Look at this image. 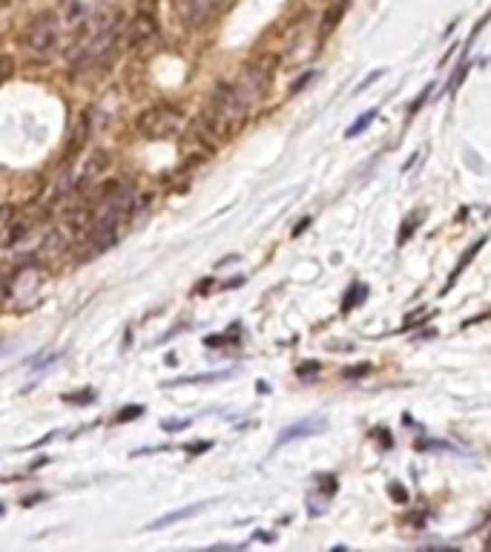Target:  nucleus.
Instances as JSON below:
<instances>
[{
  "label": "nucleus",
  "instance_id": "obj_1",
  "mask_svg": "<svg viewBox=\"0 0 491 552\" xmlns=\"http://www.w3.org/2000/svg\"><path fill=\"white\" fill-rule=\"evenodd\" d=\"M248 112H250V107L241 101L233 81H222V84H216L210 92L204 121L210 124V129H216V133H231L236 124L244 121Z\"/></svg>",
  "mask_w": 491,
  "mask_h": 552
},
{
  "label": "nucleus",
  "instance_id": "obj_2",
  "mask_svg": "<svg viewBox=\"0 0 491 552\" xmlns=\"http://www.w3.org/2000/svg\"><path fill=\"white\" fill-rule=\"evenodd\" d=\"M61 35H63V26H61L58 12H41L26 24L21 43L26 46L29 55L52 58L58 52V46H61Z\"/></svg>",
  "mask_w": 491,
  "mask_h": 552
},
{
  "label": "nucleus",
  "instance_id": "obj_3",
  "mask_svg": "<svg viewBox=\"0 0 491 552\" xmlns=\"http://www.w3.org/2000/svg\"><path fill=\"white\" fill-rule=\"evenodd\" d=\"M276 67H279V58H276V55H259L256 61H250L248 67L241 70V75L233 81V84H236V90H239L244 104L253 107L261 99V95L268 92Z\"/></svg>",
  "mask_w": 491,
  "mask_h": 552
},
{
  "label": "nucleus",
  "instance_id": "obj_4",
  "mask_svg": "<svg viewBox=\"0 0 491 552\" xmlns=\"http://www.w3.org/2000/svg\"><path fill=\"white\" fill-rule=\"evenodd\" d=\"M136 127L144 138H153V141L170 138L173 133H178V127H182V112L167 104H158V107L144 109Z\"/></svg>",
  "mask_w": 491,
  "mask_h": 552
},
{
  "label": "nucleus",
  "instance_id": "obj_5",
  "mask_svg": "<svg viewBox=\"0 0 491 552\" xmlns=\"http://www.w3.org/2000/svg\"><path fill=\"white\" fill-rule=\"evenodd\" d=\"M156 35H158V24H156V18H153L150 12H138L136 18L124 26L121 41L129 46V50H144V46L150 43Z\"/></svg>",
  "mask_w": 491,
  "mask_h": 552
},
{
  "label": "nucleus",
  "instance_id": "obj_6",
  "mask_svg": "<svg viewBox=\"0 0 491 552\" xmlns=\"http://www.w3.org/2000/svg\"><path fill=\"white\" fill-rule=\"evenodd\" d=\"M219 6H222V0H175L178 18H182L190 29L204 26L212 14L219 12Z\"/></svg>",
  "mask_w": 491,
  "mask_h": 552
},
{
  "label": "nucleus",
  "instance_id": "obj_7",
  "mask_svg": "<svg viewBox=\"0 0 491 552\" xmlns=\"http://www.w3.org/2000/svg\"><path fill=\"white\" fill-rule=\"evenodd\" d=\"M348 6H351V0H331V6L325 9V18H322V38H327L331 35V32L339 26V21H342V14L348 12Z\"/></svg>",
  "mask_w": 491,
  "mask_h": 552
},
{
  "label": "nucleus",
  "instance_id": "obj_8",
  "mask_svg": "<svg viewBox=\"0 0 491 552\" xmlns=\"http://www.w3.org/2000/svg\"><path fill=\"white\" fill-rule=\"evenodd\" d=\"M204 509H207V503H193V507H187V509H178V512H170V515L158 518V521L150 524L146 529H167V527H173V524H178V521H187V518H195V515L204 512Z\"/></svg>",
  "mask_w": 491,
  "mask_h": 552
},
{
  "label": "nucleus",
  "instance_id": "obj_9",
  "mask_svg": "<svg viewBox=\"0 0 491 552\" xmlns=\"http://www.w3.org/2000/svg\"><path fill=\"white\" fill-rule=\"evenodd\" d=\"M322 429H325V420H305V424H297V426L285 429L282 437H279V443L297 441V437H302V434H314V432H322Z\"/></svg>",
  "mask_w": 491,
  "mask_h": 552
},
{
  "label": "nucleus",
  "instance_id": "obj_10",
  "mask_svg": "<svg viewBox=\"0 0 491 552\" xmlns=\"http://www.w3.org/2000/svg\"><path fill=\"white\" fill-rule=\"evenodd\" d=\"M373 119H376V109H368L363 119L354 121V124L348 127V133H345V136H348V138H354V136H359V133H365V129L371 127V121H373Z\"/></svg>",
  "mask_w": 491,
  "mask_h": 552
},
{
  "label": "nucleus",
  "instance_id": "obj_11",
  "mask_svg": "<svg viewBox=\"0 0 491 552\" xmlns=\"http://www.w3.org/2000/svg\"><path fill=\"white\" fill-rule=\"evenodd\" d=\"M12 72H14V58L0 55V84H6V81L12 78Z\"/></svg>",
  "mask_w": 491,
  "mask_h": 552
},
{
  "label": "nucleus",
  "instance_id": "obj_12",
  "mask_svg": "<svg viewBox=\"0 0 491 552\" xmlns=\"http://www.w3.org/2000/svg\"><path fill=\"white\" fill-rule=\"evenodd\" d=\"M466 70H468V67H460V70H457V72H454V78L449 81V87H446L449 92H454L457 87H460V84H463V78H466Z\"/></svg>",
  "mask_w": 491,
  "mask_h": 552
},
{
  "label": "nucleus",
  "instance_id": "obj_13",
  "mask_svg": "<svg viewBox=\"0 0 491 552\" xmlns=\"http://www.w3.org/2000/svg\"><path fill=\"white\" fill-rule=\"evenodd\" d=\"M12 216H14V210H12V207H0V233H4L6 227H9Z\"/></svg>",
  "mask_w": 491,
  "mask_h": 552
},
{
  "label": "nucleus",
  "instance_id": "obj_14",
  "mask_svg": "<svg viewBox=\"0 0 491 552\" xmlns=\"http://www.w3.org/2000/svg\"><path fill=\"white\" fill-rule=\"evenodd\" d=\"M141 412H144V409H141V405H138V409H127V412L121 414V420H133V417H138Z\"/></svg>",
  "mask_w": 491,
  "mask_h": 552
}]
</instances>
